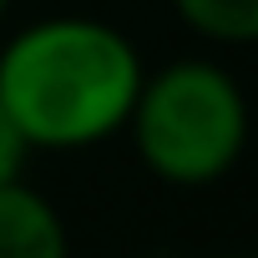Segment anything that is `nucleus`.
Instances as JSON below:
<instances>
[{
	"instance_id": "nucleus-1",
	"label": "nucleus",
	"mask_w": 258,
	"mask_h": 258,
	"mask_svg": "<svg viewBox=\"0 0 258 258\" xmlns=\"http://www.w3.org/2000/svg\"><path fill=\"white\" fill-rule=\"evenodd\" d=\"M147 61L96 16H46L0 46V106L26 152H86L126 132Z\"/></svg>"
},
{
	"instance_id": "nucleus-2",
	"label": "nucleus",
	"mask_w": 258,
	"mask_h": 258,
	"mask_svg": "<svg viewBox=\"0 0 258 258\" xmlns=\"http://www.w3.org/2000/svg\"><path fill=\"white\" fill-rule=\"evenodd\" d=\"M126 137L157 182L213 187L238 167L248 147V96L218 61H172L142 76Z\"/></svg>"
},
{
	"instance_id": "nucleus-3",
	"label": "nucleus",
	"mask_w": 258,
	"mask_h": 258,
	"mask_svg": "<svg viewBox=\"0 0 258 258\" xmlns=\"http://www.w3.org/2000/svg\"><path fill=\"white\" fill-rule=\"evenodd\" d=\"M0 258H71L61 208L26 177L0 182Z\"/></svg>"
},
{
	"instance_id": "nucleus-4",
	"label": "nucleus",
	"mask_w": 258,
	"mask_h": 258,
	"mask_svg": "<svg viewBox=\"0 0 258 258\" xmlns=\"http://www.w3.org/2000/svg\"><path fill=\"white\" fill-rule=\"evenodd\" d=\"M172 16L208 46L258 41V0H172Z\"/></svg>"
},
{
	"instance_id": "nucleus-5",
	"label": "nucleus",
	"mask_w": 258,
	"mask_h": 258,
	"mask_svg": "<svg viewBox=\"0 0 258 258\" xmlns=\"http://www.w3.org/2000/svg\"><path fill=\"white\" fill-rule=\"evenodd\" d=\"M26 142L16 137V126H11V116H6V106H0V182H11V177H21V167H26Z\"/></svg>"
},
{
	"instance_id": "nucleus-6",
	"label": "nucleus",
	"mask_w": 258,
	"mask_h": 258,
	"mask_svg": "<svg viewBox=\"0 0 258 258\" xmlns=\"http://www.w3.org/2000/svg\"><path fill=\"white\" fill-rule=\"evenodd\" d=\"M6 11H11V0H0V21H6Z\"/></svg>"
}]
</instances>
